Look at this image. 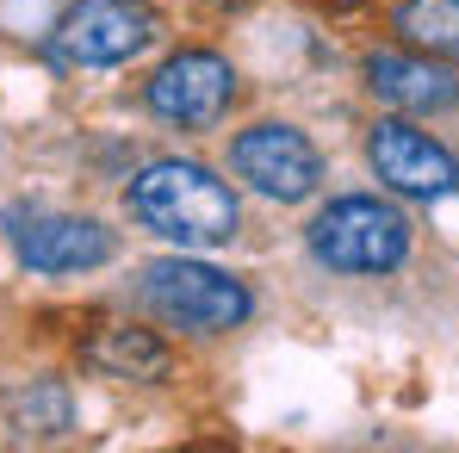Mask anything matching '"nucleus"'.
Wrapping results in <instances>:
<instances>
[{"label":"nucleus","instance_id":"obj_8","mask_svg":"<svg viewBox=\"0 0 459 453\" xmlns=\"http://www.w3.org/2000/svg\"><path fill=\"white\" fill-rule=\"evenodd\" d=\"M367 155H373V174L403 199H447L459 187V161L429 131H416L403 118H385L373 131V144H367Z\"/></svg>","mask_w":459,"mask_h":453},{"label":"nucleus","instance_id":"obj_3","mask_svg":"<svg viewBox=\"0 0 459 453\" xmlns=\"http://www.w3.org/2000/svg\"><path fill=\"white\" fill-rule=\"evenodd\" d=\"M143 304L161 323H174V329L218 335V329H236L248 317V286L230 280L224 267L174 255V261H150L143 267Z\"/></svg>","mask_w":459,"mask_h":453},{"label":"nucleus","instance_id":"obj_11","mask_svg":"<svg viewBox=\"0 0 459 453\" xmlns=\"http://www.w3.org/2000/svg\"><path fill=\"white\" fill-rule=\"evenodd\" d=\"M93 361L106 367V373H131V379H161L168 373V348L143 335V329H112L100 348H93Z\"/></svg>","mask_w":459,"mask_h":453},{"label":"nucleus","instance_id":"obj_2","mask_svg":"<svg viewBox=\"0 0 459 453\" xmlns=\"http://www.w3.org/2000/svg\"><path fill=\"white\" fill-rule=\"evenodd\" d=\"M310 255L335 274H391L410 255V224L397 205H385L373 193H348V199H329L316 212Z\"/></svg>","mask_w":459,"mask_h":453},{"label":"nucleus","instance_id":"obj_5","mask_svg":"<svg viewBox=\"0 0 459 453\" xmlns=\"http://www.w3.org/2000/svg\"><path fill=\"white\" fill-rule=\"evenodd\" d=\"M6 242L31 274H93L112 261V230L81 218V212H50V205H6Z\"/></svg>","mask_w":459,"mask_h":453},{"label":"nucleus","instance_id":"obj_6","mask_svg":"<svg viewBox=\"0 0 459 453\" xmlns=\"http://www.w3.org/2000/svg\"><path fill=\"white\" fill-rule=\"evenodd\" d=\"M236 100V69L212 50H180L150 75V112L180 131H212Z\"/></svg>","mask_w":459,"mask_h":453},{"label":"nucleus","instance_id":"obj_10","mask_svg":"<svg viewBox=\"0 0 459 453\" xmlns=\"http://www.w3.org/2000/svg\"><path fill=\"white\" fill-rule=\"evenodd\" d=\"M397 31L422 57H459V0H403Z\"/></svg>","mask_w":459,"mask_h":453},{"label":"nucleus","instance_id":"obj_7","mask_svg":"<svg viewBox=\"0 0 459 453\" xmlns=\"http://www.w3.org/2000/svg\"><path fill=\"white\" fill-rule=\"evenodd\" d=\"M230 161H236V174H242L255 193H267V199H280V205L310 199L316 180H323L316 144H310L305 131H292V125H255V131H242V137L230 144Z\"/></svg>","mask_w":459,"mask_h":453},{"label":"nucleus","instance_id":"obj_4","mask_svg":"<svg viewBox=\"0 0 459 453\" xmlns=\"http://www.w3.org/2000/svg\"><path fill=\"white\" fill-rule=\"evenodd\" d=\"M150 44L155 13L143 0H75L50 31V57L63 69H118V63L143 57Z\"/></svg>","mask_w":459,"mask_h":453},{"label":"nucleus","instance_id":"obj_9","mask_svg":"<svg viewBox=\"0 0 459 453\" xmlns=\"http://www.w3.org/2000/svg\"><path fill=\"white\" fill-rule=\"evenodd\" d=\"M367 81H373V93H379L385 106H397V112H447L459 100V75L441 69L435 57L379 50V57L367 63Z\"/></svg>","mask_w":459,"mask_h":453},{"label":"nucleus","instance_id":"obj_1","mask_svg":"<svg viewBox=\"0 0 459 453\" xmlns=\"http://www.w3.org/2000/svg\"><path fill=\"white\" fill-rule=\"evenodd\" d=\"M125 205H131V218L150 230V236L180 242V248H218V242H230L236 224H242L236 193H230L212 168L180 161V155L150 161V168L131 180Z\"/></svg>","mask_w":459,"mask_h":453}]
</instances>
